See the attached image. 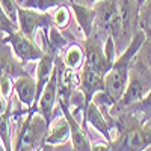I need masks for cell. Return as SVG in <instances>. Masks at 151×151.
I'll list each match as a JSON object with an SVG mask.
<instances>
[{"label": "cell", "mask_w": 151, "mask_h": 151, "mask_svg": "<svg viewBox=\"0 0 151 151\" xmlns=\"http://www.w3.org/2000/svg\"><path fill=\"white\" fill-rule=\"evenodd\" d=\"M64 3H70V2L68 0H24L21 6L40 11V12H52Z\"/></svg>", "instance_id": "obj_16"}, {"label": "cell", "mask_w": 151, "mask_h": 151, "mask_svg": "<svg viewBox=\"0 0 151 151\" xmlns=\"http://www.w3.org/2000/svg\"><path fill=\"white\" fill-rule=\"evenodd\" d=\"M41 151H53V145H48V144H45L44 147H42V150Z\"/></svg>", "instance_id": "obj_24"}, {"label": "cell", "mask_w": 151, "mask_h": 151, "mask_svg": "<svg viewBox=\"0 0 151 151\" xmlns=\"http://www.w3.org/2000/svg\"><path fill=\"white\" fill-rule=\"evenodd\" d=\"M95 9V27L100 29L107 36H112L115 40L116 47L124 44H130L125 38L122 18L118 9L116 0H100L94 6Z\"/></svg>", "instance_id": "obj_3"}, {"label": "cell", "mask_w": 151, "mask_h": 151, "mask_svg": "<svg viewBox=\"0 0 151 151\" xmlns=\"http://www.w3.org/2000/svg\"><path fill=\"white\" fill-rule=\"evenodd\" d=\"M83 129L88 132L86 125L89 124L91 127H94L97 130V133H100V136L106 141H112V125L109 122V119L106 118V115L103 113V110L100 109L94 101H91L89 104H86L85 110H83Z\"/></svg>", "instance_id": "obj_7"}, {"label": "cell", "mask_w": 151, "mask_h": 151, "mask_svg": "<svg viewBox=\"0 0 151 151\" xmlns=\"http://www.w3.org/2000/svg\"><path fill=\"white\" fill-rule=\"evenodd\" d=\"M0 8H2V12L6 14L14 23H18V9L20 5L17 0H0ZM20 26V24H18Z\"/></svg>", "instance_id": "obj_18"}, {"label": "cell", "mask_w": 151, "mask_h": 151, "mask_svg": "<svg viewBox=\"0 0 151 151\" xmlns=\"http://www.w3.org/2000/svg\"><path fill=\"white\" fill-rule=\"evenodd\" d=\"M145 33L139 29L136 30L130 44L125 47V50L118 55L116 60L113 62L112 68L109 70V73L104 77V89L101 92L95 94V97L92 98V101L103 110V113L109 112V109L112 106H115L124 95V91L127 88L129 83V77H130V67L132 62L134 59V56L139 52L141 45L145 41Z\"/></svg>", "instance_id": "obj_1"}, {"label": "cell", "mask_w": 151, "mask_h": 151, "mask_svg": "<svg viewBox=\"0 0 151 151\" xmlns=\"http://www.w3.org/2000/svg\"><path fill=\"white\" fill-rule=\"evenodd\" d=\"M52 15H53V26L60 29V30H67L71 24V17L74 14H73L71 5L64 3L59 8H56L55 11H52Z\"/></svg>", "instance_id": "obj_15"}, {"label": "cell", "mask_w": 151, "mask_h": 151, "mask_svg": "<svg viewBox=\"0 0 151 151\" xmlns=\"http://www.w3.org/2000/svg\"><path fill=\"white\" fill-rule=\"evenodd\" d=\"M147 151H151V147H150V148H148V150H147Z\"/></svg>", "instance_id": "obj_28"}, {"label": "cell", "mask_w": 151, "mask_h": 151, "mask_svg": "<svg viewBox=\"0 0 151 151\" xmlns=\"http://www.w3.org/2000/svg\"><path fill=\"white\" fill-rule=\"evenodd\" d=\"M92 151H112V141H103V142H92Z\"/></svg>", "instance_id": "obj_22"}, {"label": "cell", "mask_w": 151, "mask_h": 151, "mask_svg": "<svg viewBox=\"0 0 151 151\" xmlns=\"http://www.w3.org/2000/svg\"><path fill=\"white\" fill-rule=\"evenodd\" d=\"M73 14L76 18V23L83 33V38H88L95 27V9L89 6H82V5H71Z\"/></svg>", "instance_id": "obj_13"}, {"label": "cell", "mask_w": 151, "mask_h": 151, "mask_svg": "<svg viewBox=\"0 0 151 151\" xmlns=\"http://www.w3.org/2000/svg\"><path fill=\"white\" fill-rule=\"evenodd\" d=\"M0 29H2V36H9L14 32L20 30V26L18 23H14L6 14L0 11Z\"/></svg>", "instance_id": "obj_19"}, {"label": "cell", "mask_w": 151, "mask_h": 151, "mask_svg": "<svg viewBox=\"0 0 151 151\" xmlns=\"http://www.w3.org/2000/svg\"><path fill=\"white\" fill-rule=\"evenodd\" d=\"M0 94L6 100H11L14 95V79L6 74H2L0 77Z\"/></svg>", "instance_id": "obj_21"}, {"label": "cell", "mask_w": 151, "mask_h": 151, "mask_svg": "<svg viewBox=\"0 0 151 151\" xmlns=\"http://www.w3.org/2000/svg\"><path fill=\"white\" fill-rule=\"evenodd\" d=\"M50 125L36 110H29L23 122L15 127L14 151H41L45 145Z\"/></svg>", "instance_id": "obj_2"}, {"label": "cell", "mask_w": 151, "mask_h": 151, "mask_svg": "<svg viewBox=\"0 0 151 151\" xmlns=\"http://www.w3.org/2000/svg\"><path fill=\"white\" fill-rule=\"evenodd\" d=\"M148 119H151V112H150V115H148V116L145 118V121H148ZM145 121H144V122H145Z\"/></svg>", "instance_id": "obj_26"}, {"label": "cell", "mask_w": 151, "mask_h": 151, "mask_svg": "<svg viewBox=\"0 0 151 151\" xmlns=\"http://www.w3.org/2000/svg\"><path fill=\"white\" fill-rule=\"evenodd\" d=\"M56 104H58V85H56V68H55L52 79H50V82L44 88L40 100H38L36 104H35V110H38L45 118L48 125L55 119Z\"/></svg>", "instance_id": "obj_8"}, {"label": "cell", "mask_w": 151, "mask_h": 151, "mask_svg": "<svg viewBox=\"0 0 151 151\" xmlns=\"http://www.w3.org/2000/svg\"><path fill=\"white\" fill-rule=\"evenodd\" d=\"M137 26L145 33V36H151V0H145L139 6Z\"/></svg>", "instance_id": "obj_17"}, {"label": "cell", "mask_w": 151, "mask_h": 151, "mask_svg": "<svg viewBox=\"0 0 151 151\" xmlns=\"http://www.w3.org/2000/svg\"><path fill=\"white\" fill-rule=\"evenodd\" d=\"M58 104L70 124L73 151H92V142L89 141V136H88L86 130L83 129V125H80L79 121L76 119V115L71 112L70 106L65 104L64 101H60V100H58Z\"/></svg>", "instance_id": "obj_6"}, {"label": "cell", "mask_w": 151, "mask_h": 151, "mask_svg": "<svg viewBox=\"0 0 151 151\" xmlns=\"http://www.w3.org/2000/svg\"><path fill=\"white\" fill-rule=\"evenodd\" d=\"M136 2H137V5H139V6H141V5H142V3L145 2V0H136Z\"/></svg>", "instance_id": "obj_25"}, {"label": "cell", "mask_w": 151, "mask_h": 151, "mask_svg": "<svg viewBox=\"0 0 151 151\" xmlns=\"http://www.w3.org/2000/svg\"><path fill=\"white\" fill-rule=\"evenodd\" d=\"M136 58L139 59V60H142L144 64L151 70V36H147L145 38V41L141 45V48H139V52H137Z\"/></svg>", "instance_id": "obj_20"}, {"label": "cell", "mask_w": 151, "mask_h": 151, "mask_svg": "<svg viewBox=\"0 0 151 151\" xmlns=\"http://www.w3.org/2000/svg\"><path fill=\"white\" fill-rule=\"evenodd\" d=\"M62 60L67 68L74 70V71H80L82 67L85 65V47H83V41H76L73 44H70L64 52L59 53Z\"/></svg>", "instance_id": "obj_14"}, {"label": "cell", "mask_w": 151, "mask_h": 151, "mask_svg": "<svg viewBox=\"0 0 151 151\" xmlns=\"http://www.w3.org/2000/svg\"><path fill=\"white\" fill-rule=\"evenodd\" d=\"M14 94L18 101L26 107L32 109L36 101V94H38V85L36 79H33L30 74L21 76V77L14 80Z\"/></svg>", "instance_id": "obj_10"}, {"label": "cell", "mask_w": 151, "mask_h": 151, "mask_svg": "<svg viewBox=\"0 0 151 151\" xmlns=\"http://www.w3.org/2000/svg\"><path fill=\"white\" fill-rule=\"evenodd\" d=\"M2 44H9L15 58L23 65L29 62H38L44 56V48L38 45L36 41H32L21 30H17L9 36H2Z\"/></svg>", "instance_id": "obj_4"}, {"label": "cell", "mask_w": 151, "mask_h": 151, "mask_svg": "<svg viewBox=\"0 0 151 151\" xmlns=\"http://www.w3.org/2000/svg\"><path fill=\"white\" fill-rule=\"evenodd\" d=\"M2 74L9 76L14 80L29 74L27 70H24V65L15 58L9 44H2Z\"/></svg>", "instance_id": "obj_12"}, {"label": "cell", "mask_w": 151, "mask_h": 151, "mask_svg": "<svg viewBox=\"0 0 151 151\" xmlns=\"http://www.w3.org/2000/svg\"><path fill=\"white\" fill-rule=\"evenodd\" d=\"M18 24H20V30L27 38H30L32 41H35L38 30L50 29L53 26V15H52V12H40L35 9L20 6Z\"/></svg>", "instance_id": "obj_5"}, {"label": "cell", "mask_w": 151, "mask_h": 151, "mask_svg": "<svg viewBox=\"0 0 151 151\" xmlns=\"http://www.w3.org/2000/svg\"><path fill=\"white\" fill-rule=\"evenodd\" d=\"M70 5H82V6H89V8H94L95 3H98L100 0H68Z\"/></svg>", "instance_id": "obj_23"}, {"label": "cell", "mask_w": 151, "mask_h": 151, "mask_svg": "<svg viewBox=\"0 0 151 151\" xmlns=\"http://www.w3.org/2000/svg\"><path fill=\"white\" fill-rule=\"evenodd\" d=\"M68 139H71L70 124H68L65 115L62 113V110H60V107L58 104V109L55 112V119H53L52 124H50L45 144L56 147V145H60V144H65Z\"/></svg>", "instance_id": "obj_11"}, {"label": "cell", "mask_w": 151, "mask_h": 151, "mask_svg": "<svg viewBox=\"0 0 151 151\" xmlns=\"http://www.w3.org/2000/svg\"><path fill=\"white\" fill-rule=\"evenodd\" d=\"M79 77H80V91L85 95L86 104H89L92 101V98L95 97V94L101 92L104 89V77L106 76H103L101 73L92 70L91 67H88L85 64L82 67V70L79 71Z\"/></svg>", "instance_id": "obj_9"}, {"label": "cell", "mask_w": 151, "mask_h": 151, "mask_svg": "<svg viewBox=\"0 0 151 151\" xmlns=\"http://www.w3.org/2000/svg\"><path fill=\"white\" fill-rule=\"evenodd\" d=\"M17 2H18V5H20V6H21V5H23V3H24V0H17Z\"/></svg>", "instance_id": "obj_27"}]
</instances>
